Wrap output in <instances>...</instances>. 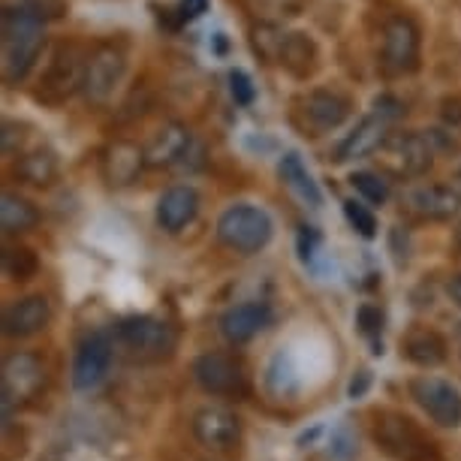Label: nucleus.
<instances>
[{"mask_svg":"<svg viewBox=\"0 0 461 461\" xmlns=\"http://www.w3.org/2000/svg\"><path fill=\"white\" fill-rule=\"evenodd\" d=\"M411 398L429 413L431 422L443 425V429L461 425V393L452 383L440 377H416L411 380Z\"/></svg>","mask_w":461,"mask_h":461,"instance_id":"9d476101","label":"nucleus"},{"mask_svg":"<svg viewBox=\"0 0 461 461\" xmlns=\"http://www.w3.org/2000/svg\"><path fill=\"white\" fill-rule=\"evenodd\" d=\"M51 323V304L46 295H28L15 302L4 314V332L10 338H31Z\"/></svg>","mask_w":461,"mask_h":461,"instance_id":"f3484780","label":"nucleus"},{"mask_svg":"<svg viewBox=\"0 0 461 461\" xmlns=\"http://www.w3.org/2000/svg\"><path fill=\"white\" fill-rule=\"evenodd\" d=\"M203 13H208V0H181V6H178V15L185 22H194Z\"/></svg>","mask_w":461,"mask_h":461,"instance_id":"4c0bfd02","label":"nucleus"},{"mask_svg":"<svg viewBox=\"0 0 461 461\" xmlns=\"http://www.w3.org/2000/svg\"><path fill=\"white\" fill-rule=\"evenodd\" d=\"M272 304L268 302H241L221 317V335L230 344H248L263 329L272 326Z\"/></svg>","mask_w":461,"mask_h":461,"instance_id":"2eb2a0df","label":"nucleus"},{"mask_svg":"<svg viewBox=\"0 0 461 461\" xmlns=\"http://www.w3.org/2000/svg\"><path fill=\"white\" fill-rule=\"evenodd\" d=\"M277 64H281L286 73L295 76V79H308V76L317 73V46L308 33H286L281 55H277Z\"/></svg>","mask_w":461,"mask_h":461,"instance_id":"4be33fe9","label":"nucleus"},{"mask_svg":"<svg viewBox=\"0 0 461 461\" xmlns=\"http://www.w3.org/2000/svg\"><path fill=\"white\" fill-rule=\"evenodd\" d=\"M0 46H4V79L22 82L31 73L33 60L42 49V19L31 6L4 13V28H0Z\"/></svg>","mask_w":461,"mask_h":461,"instance_id":"f257e3e1","label":"nucleus"},{"mask_svg":"<svg viewBox=\"0 0 461 461\" xmlns=\"http://www.w3.org/2000/svg\"><path fill=\"white\" fill-rule=\"evenodd\" d=\"M295 365L290 353H275L272 362L266 368V386L272 389L275 395H293L295 393Z\"/></svg>","mask_w":461,"mask_h":461,"instance_id":"bb28decb","label":"nucleus"},{"mask_svg":"<svg viewBox=\"0 0 461 461\" xmlns=\"http://www.w3.org/2000/svg\"><path fill=\"white\" fill-rule=\"evenodd\" d=\"M37 221H40V212L28 199L15 196V194H4V199H0V223H4L6 236H19V232L33 230Z\"/></svg>","mask_w":461,"mask_h":461,"instance_id":"a878e982","label":"nucleus"},{"mask_svg":"<svg viewBox=\"0 0 461 461\" xmlns=\"http://www.w3.org/2000/svg\"><path fill=\"white\" fill-rule=\"evenodd\" d=\"M15 176L22 181H28L33 187H49L55 185L58 176H60V163H58V154L51 148H33V151L22 154L15 160Z\"/></svg>","mask_w":461,"mask_h":461,"instance_id":"5701e85b","label":"nucleus"},{"mask_svg":"<svg viewBox=\"0 0 461 461\" xmlns=\"http://www.w3.org/2000/svg\"><path fill=\"white\" fill-rule=\"evenodd\" d=\"M407 205H411L413 214L425 217V221H449V217L458 212L461 196L452 187L425 185L407 194Z\"/></svg>","mask_w":461,"mask_h":461,"instance_id":"6ab92c4d","label":"nucleus"},{"mask_svg":"<svg viewBox=\"0 0 461 461\" xmlns=\"http://www.w3.org/2000/svg\"><path fill=\"white\" fill-rule=\"evenodd\" d=\"M268 4H272L277 13H284V15H295V13L302 10L304 0H268Z\"/></svg>","mask_w":461,"mask_h":461,"instance_id":"ea45409f","label":"nucleus"},{"mask_svg":"<svg viewBox=\"0 0 461 461\" xmlns=\"http://www.w3.org/2000/svg\"><path fill=\"white\" fill-rule=\"evenodd\" d=\"M190 133L181 124H167L160 133H154V139L145 148V160L151 167H172V163H181L190 151Z\"/></svg>","mask_w":461,"mask_h":461,"instance_id":"aec40b11","label":"nucleus"},{"mask_svg":"<svg viewBox=\"0 0 461 461\" xmlns=\"http://www.w3.org/2000/svg\"><path fill=\"white\" fill-rule=\"evenodd\" d=\"M112 365V335L109 332H91L76 350L73 359V386L88 393L109 374Z\"/></svg>","mask_w":461,"mask_h":461,"instance_id":"ddd939ff","label":"nucleus"},{"mask_svg":"<svg viewBox=\"0 0 461 461\" xmlns=\"http://www.w3.org/2000/svg\"><path fill=\"white\" fill-rule=\"evenodd\" d=\"M194 380L208 395L241 398L248 393V374L230 353H203L194 359Z\"/></svg>","mask_w":461,"mask_h":461,"instance_id":"1a4fd4ad","label":"nucleus"},{"mask_svg":"<svg viewBox=\"0 0 461 461\" xmlns=\"http://www.w3.org/2000/svg\"><path fill=\"white\" fill-rule=\"evenodd\" d=\"M350 100L341 97L335 91H311L308 97L302 100V115L304 121L311 124V136L317 133H326V130H335L341 127L347 118H350Z\"/></svg>","mask_w":461,"mask_h":461,"instance_id":"dca6fc26","label":"nucleus"},{"mask_svg":"<svg viewBox=\"0 0 461 461\" xmlns=\"http://www.w3.org/2000/svg\"><path fill=\"white\" fill-rule=\"evenodd\" d=\"M194 438L203 443L205 449H214V452H226L232 447L241 443V420L230 407H203V411L194 413Z\"/></svg>","mask_w":461,"mask_h":461,"instance_id":"f8f14e48","label":"nucleus"},{"mask_svg":"<svg viewBox=\"0 0 461 461\" xmlns=\"http://www.w3.org/2000/svg\"><path fill=\"white\" fill-rule=\"evenodd\" d=\"M440 118L443 124L452 130H461V97H447L440 103Z\"/></svg>","mask_w":461,"mask_h":461,"instance_id":"f704fd0d","label":"nucleus"},{"mask_svg":"<svg viewBox=\"0 0 461 461\" xmlns=\"http://www.w3.org/2000/svg\"><path fill=\"white\" fill-rule=\"evenodd\" d=\"M85 64H88V51L82 46H76V42L58 46L55 55L49 60V67L40 73L33 97L40 103H46V106H60V103H67L76 91H82Z\"/></svg>","mask_w":461,"mask_h":461,"instance_id":"20e7f679","label":"nucleus"},{"mask_svg":"<svg viewBox=\"0 0 461 461\" xmlns=\"http://www.w3.org/2000/svg\"><path fill=\"white\" fill-rule=\"evenodd\" d=\"M350 185L356 187V194L362 199H368L371 205H383L389 199V185L377 176V172H353Z\"/></svg>","mask_w":461,"mask_h":461,"instance_id":"c85d7f7f","label":"nucleus"},{"mask_svg":"<svg viewBox=\"0 0 461 461\" xmlns=\"http://www.w3.org/2000/svg\"><path fill=\"white\" fill-rule=\"evenodd\" d=\"M398 115V100L393 97H380L374 100V112L365 115L359 124L353 127V133L344 136V142L335 148V160L338 163H350V160H359L365 154L377 151L380 142L386 139V127L389 121Z\"/></svg>","mask_w":461,"mask_h":461,"instance_id":"0eeeda50","label":"nucleus"},{"mask_svg":"<svg viewBox=\"0 0 461 461\" xmlns=\"http://www.w3.org/2000/svg\"><path fill=\"white\" fill-rule=\"evenodd\" d=\"M402 353L420 368H438L447 359V341L431 329H413L402 341Z\"/></svg>","mask_w":461,"mask_h":461,"instance_id":"b1692460","label":"nucleus"},{"mask_svg":"<svg viewBox=\"0 0 461 461\" xmlns=\"http://www.w3.org/2000/svg\"><path fill=\"white\" fill-rule=\"evenodd\" d=\"M4 272L13 281H31L40 272V259L31 248H6L4 250Z\"/></svg>","mask_w":461,"mask_h":461,"instance_id":"cd10ccee","label":"nucleus"},{"mask_svg":"<svg viewBox=\"0 0 461 461\" xmlns=\"http://www.w3.org/2000/svg\"><path fill=\"white\" fill-rule=\"evenodd\" d=\"M320 241V236L311 226H302V232H299V254H302V259L308 263L311 257H314V245Z\"/></svg>","mask_w":461,"mask_h":461,"instance_id":"e433bc0d","label":"nucleus"},{"mask_svg":"<svg viewBox=\"0 0 461 461\" xmlns=\"http://www.w3.org/2000/svg\"><path fill=\"white\" fill-rule=\"evenodd\" d=\"M374 443L395 461H447L429 434L404 413L374 416Z\"/></svg>","mask_w":461,"mask_h":461,"instance_id":"f03ea898","label":"nucleus"},{"mask_svg":"<svg viewBox=\"0 0 461 461\" xmlns=\"http://www.w3.org/2000/svg\"><path fill=\"white\" fill-rule=\"evenodd\" d=\"M317 434H320V429H314V431H311V434H302V438H299V443H302V447H304V443H311V440L317 438Z\"/></svg>","mask_w":461,"mask_h":461,"instance_id":"79ce46f5","label":"nucleus"},{"mask_svg":"<svg viewBox=\"0 0 461 461\" xmlns=\"http://www.w3.org/2000/svg\"><path fill=\"white\" fill-rule=\"evenodd\" d=\"M383 67L395 76L413 73L420 67V31L404 15L389 19L383 28Z\"/></svg>","mask_w":461,"mask_h":461,"instance_id":"9b49d317","label":"nucleus"},{"mask_svg":"<svg viewBox=\"0 0 461 461\" xmlns=\"http://www.w3.org/2000/svg\"><path fill=\"white\" fill-rule=\"evenodd\" d=\"M40 380H42V368H40V362L33 359V356H13V359L6 362V368H4V395H6V402H13V395L22 398V395L33 393V389L40 386Z\"/></svg>","mask_w":461,"mask_h":461,"instance_id":"393cba45","label":"nucleus"},{"mask_svg":"<svg viewBox=\"0 0 461 461\" xmlns=\"http://www.w3.org/2000/svg\"><path fill=\"white\" fill-rule=\"evenodd\" d=\"M284 40H286V33H281V31L275 28V24H268V22H263L259 28H254V49L266 60H277Z\"/></svg>","mask_w":461,"mask_h":461,"instance_id":"473e14b6","label":"nucleus"},{"mask_svg":"<svg viewBox=\"0 0 461 461\" xmlns=\"http://www.w3.org/2000/svg\"><path fill=\"white\" fill-rule=\"evenodd\" d=\"M230 91H232V100L239 106H250L257 100V88H254V79L245 73V69H230Z\"/></svg>","mask_w":461,"mask_h":461,"instance_id":"72a5a7b5","label":"nucleus"},{"mask_svg":"<svg viewBox=\"0 0 461 461\" xmlns=\"http://www.w3.org/2000/svg\"><path fill=\"white\" fill-rule=\"evenodd\" d=\"M356 452H359V434H356L350 425H338L332 431V440H329V456L335 461H353Z\"/></svg>","mask_w":461,"mask_h":461,"instance_id":"7c9ffc66","label":"nucleus"},{"mask_svg":"<svg viewBox=\"0 0 461 461\" xmlns=\"http://www.w3.org/2000/svg\"><path fill=\"white\" fill-rule=\"evenodd\" d=\"M371 389V371H356L353 374V380H350V386H347V395L353 398V402H359V398H365V393Z\"/></svg>","mask_w":461,"mask_h":461,"instance_id":"c9c22d12","label":"nucleus"},{"mask_svg":"<svg viewBox=\"0 0 461 461\" xmlns=\"http://www.w3.org/2000/svg\"><path fill=\"white\" fill-rule=\"evenodd\" d=\"M377 160L383 172H389L393 178H420L434 163L431 136L413 133V130L389 133L377 148Z\"/></svg>","mask_w":461,"mask_h":461,"instance_id":"39448f33","label":"nucleus"},{"mask_svg":"<svg viewBox=\"0 0 461 461\" xmlns=\"http://www.w3.org/2000/svg\"><path fill=\"white\" fill-rule=\"evenodd\" d=\"M118 338L127 350H133L142 359H163L172 356L178 344V335L167 320L151 317V314H133L124 317L118 323Z\"/></svg>","mask_w":461,"mask_h":461,"instance_id":"423d86ee","label":"nucleus"},{"mask_svg":"<svg viewBox=\"0 0 461 461\" xmlns=\"http://www.w3.org/2000/svg\"><path fill=\"white\" fill-rule=\"evenodd\" d=\"M356 326H359V332L368 338L374 344V356H383V344H380V332H383V314L380 308H374V304H362L359 311H356Z\"/></svg>","mask_w":461,"mask_h":461,"instance_id":"c756f323","label":"nucleus"},{"mask_svg":"<svg viewBox=\"0 0 461 461\" xmlns=\"http://www.w3.org/2000/svg\"><path fill=\"white\" fill-rule=\"evenodd\" d=\"M447 293H449V299L456 302L458 308H461V275H456V277H452V281H449V286H447Z\"/></svg>","mask_w":461,"mask_h":461,"instance_id":"a19ab883","label":"nucleus"},{"mask_svg":"<svg viewBox=\"0 0 461 461\" xmlns=\"http://www.w3.org/2000/svg\"><path fill=\"white\" fill-rule=\"evenodd\" d=\"M196 212H199V194L187 185L169 187L158 199V223L163 232H181L187 223H194Z\"/></svg>","mask_w":461,"mask_h":461,"instance_id":"a211bd4d","label":"nucleus"},{"mask_svg":"<svg viewBox=\"0 0 461 461\" xmlns=\"http://www.w3.org/2000/svg\"><path fill=\"white\" fill-rule=\"evenodd\" d=\"M344 214H347V221H350V226H353L356 232H359L362 239H374V236H377V217L371 214L368 205L356 203V199H347V203H344Z\"/></svg>","mask_w":461,"mask_h":461,"instance_id":"2f4dec72","label":"nucleus"},{"mask_svg":"<svg viewBox=\"0 0 461 461\" xmlns=\"http://www.w3.org/2000/svg\"><path fill=\"white\" fill-rule=\"evenodd\" d=\"M456 181H458V185H461V167H458V172H456Z\"/></svg>","mask_w":461,"mask_h":461,"instance_id":"37998d69","label":"nucleus"},{"mask_svg":"<svg viewBox=\"0 0 461 461\" xmlns=\"http://www.w3.org/2000/svg\"><path fill=\"white\" fill-rule=\"evenodd\" d=\"M0 139H4V154H13L15 151V139H19V142H22V127L19 124H13V121H6V124H4V136H0Z\"/></svg>","mask_w":461,"mask_h":461,"instance_id":"58836bf2","label":"nucleus"},{"mask_svg":"<svg viewBox=\"0 0 461 461\" xmlns=\"http://www.w3.org/2000/svg\"><path fill=\"white\" fill-rule=\"evenodd\" d=\"M272 232H275V223L268 212L257 205H248V203H239V205H230L226 212L217 217V239L223 241L230 250L236 254H259L268 241H272Z\"/></svg>","mask_w":461,"mask_h":461,"instance_id":"7ed1b4c3","label":"nucleus"},{"mask_svg":"<svg viewBox=\"0 0 461 461\" xmlns=\"http://www.w3.org/2000/svg\"><path fill=\"white\" fill-rule=\"evenodd\" d=\"M127 73V58L115 42H100L97 49L88 51V64H85V97L91 103H109L112 94L121 88Z\"/></svg>","mask_w":461,"mask_h":461,"instance_id":"6e6552de","label":"nucleus"},{"mask_svg":"<svg viewBox=\"0 0 461 461\" xmlns=\"http://www.w3.org/2000/svg\"><path fill=\"white\" fill-rule=\"evenodd\" d=\"M145 163H148L145 148H139L136 142H130V139H115V142H109L103 148L100 169H103V178H106L112 187H127L139 178Z\"/></svg>","mask_w":461,"mask_h":461,"instance_id":"4468645a","label":"nucleus"},{"mask_svg":"<svg viewBox=\"0 0 461 461\" xmlns=\"http://www.w3.org/2000/svg\"><path fill=\"white\" fill-rule=\"evenodd\" d=\"M277 176L286 187L293 190L295 196L302 199V203H308L311 208H320L323 205V190L314 181V176L308 172V167L302 163V158L295 151H286L281 163H277Z\"/></svg>","mask_w":461,"mask_h":461,"instance_id":"412c9836","label":"nucleus"}]
</instances>
